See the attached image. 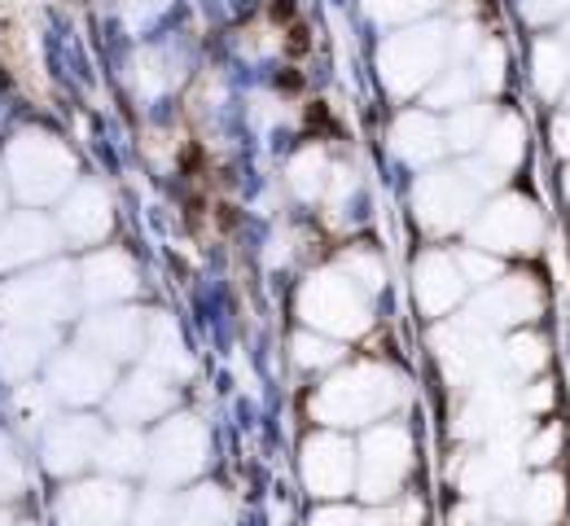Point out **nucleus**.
<instances>
[{
    "instance_id": "obj_1",
    "label": "nucleus",
    "mask_w": 570,
    "mask_h": 526,
    "mask_svg": "<svg viewBox=\"0 0 570 526\" xmlns=\"http://www.w3.org/2000/svg\"><path fill=\"white\" fill-rule=\"evenodd\" d=\"M404 399L400 377L382 365H356L330 377L316 395V417L325 426H373Z\"/></svg>"
},
{
    "instance_id": "obj_2",
    "label": "nucleus",
    "mask_w": 570,
    "mask_h": 526,
    "mask_svg": "<svg viewBox=\"0 0 570 526\" xmlns=\"http://www.w3.org/2000/svg\"><path fill=\"white\" fill-rule=\"evenodd\" d=\"M443 53H448V31L443 27H413L400 31L382 44V79L395 97H413L426 92L434 76L443 71Z\"/></svg>"
},
{
    "instance_id": "obj_3",
    "label": "nucleus",
    "mask_w": 570,
    "mask_h": 526,
    "mask_svg": "<svg viewBox=\"0 0 570 526\" xmlns=\"http://www.w3.org/2000/svg\"><path fill=\"white\" fill-rule=\"evenodd\" d=\"M360 474L356 487L364 500H391L400 496L409 469H413V435L400 421H382L364 435L360 444Z\"/></svg>"
},
{
    "instance_id": "obj_4",
    "label": "nucleus",
    "mask_w": 570,
    "mask_h": 526,
    "mask_svg": "<svg viewBox=\"0 0 570 526\" xmlns=\"http://www.w3.org/2000/svg\"><path fill=\"white\" fill-rule=\"evenodd\" d=\"M470 237L479 250H492L497 259L500 255H535L544 241V216L531 198L504 193L483 207V216L470 225Z\"/></svg>"
},
{
    "instance_id": "obj_5",
    "label": "nucleus",
    "mask_w": 570,
    "mask_h": 526,
    "mask_svg": "<svg viewBox=\"0 0 570 526\" xmlns=\"http://www.w3.org/2000/svg\"><path fill=\"white\" fill-rule=\"evenodd\" d=\"M298 311L307 325H316L321 334H334V338H352L368 329V299L352 277L343 272H321L303 286V299Z\"/></svg>"
},
{
    "instance_id": "obj_6",
    "label": "nucleus",
    "mask_w": 570,
    "mask_h": 526,
    "mask_svg": "<svg viewBox=\"0 0 570 526\" xmlns=\"http://www.w3.org/2000/svg\"><path fill=\"white\" fill-rule=\"evenodd\" d=\"M479 207V189L470 185V176L461 167H439L426 171L417 185H413V211H417V225L426 232H456L461 225H470Z\"/></svg>"
},
{
    "instance_id": "obj_7",
    "label": "nucleus",
    "mask_w": 570,
    "mask_h": 526,
    "mask_svg": "<svg viewBox=\"0 0 570 526\" xmlns=\"http://www.w3.org/2000/svg\"><path fill=\"white\" fill-rule=\"evenodd\" d=\"M360 474V456L338 435H312L303 444V483L316 500H343L352 496Z\"/></svg>"
},
{
    "instance_id": "obj_8",
    "label": "nucleus",
    "mask_w": 570,
    "mask_h": 526,
    "mask_svg": "<svg viewBox=\"0 0 570 526\" xmlns=\"http://www.w3.org/2000/svg\"><path fill=\"white\" fill-rule=\"evenodd\" d=\"M9 171H13V180H18V189L27 198L45 202V198L62 193V185L71 180L75 162L53 137H22L9 150Z\"/></svg>"
},
{
    "instance_id": "obj_9",
    "label": "nucleus",
    "mask_w": 570,
    "mask_h": 526,
    "mask_svg": "<svg viewBox=\"0 0 570 526\" xmlns=\"http://www.w3.org/2000/svg\"><path fill=\"white\" fill-rule=\"evenodd\" d=\"M203 460H207V435H203V426L189 421V417H176V421H167V426L154 435V444H149V465H145V469H149L163 487H176V483L194 478V474L203 469Z\"/></svg>"
},
{
    "instance_id": "obj_10",
    "label": "nucleus",
    "mask_w": 570,
    "mask_h": 526,
    "mask_svg": "<svg viewBox=\"0 0 570 526\" xmlns=\"http://www.w3.org/2000/svg\"><path fill=\"white\" fill-rule=\"evenodd\" d=\"M544 311V286L527 272H513V277H500L497 286L483 290L479 307L470 311L483 329H527L535 316Z\"/></svg>"
},
{
    "instance_id": "obj_11",
    "label": "nucleus",
    "mask_w": 570,
    "mask_h": 526,
    "mask_svg": "<svg viewBox=\"0 0 570 526\" xmlns=\"http://www.w3.org/2000/svg\"><path fill=\"white\" fill-rule=\"evenodd\" d=\"M465 277L456 268V255H443V250H426L413 268V295H417V307L426 316H448L456 302L465 299Z\"/></svg>"
},
{
    "instance_id": "obj_12",
    "label": "nucleus",
    "mask_w": 570,
    "mask_h": 526,
    "mask_svg": "<svg viewBox=\"0 0 570 526\" xmlns=\"http://www.w3.org/2000/svg\"><path fill=\"white\" fill-rule=\"evenodd\" d=\"M128 509H132L128 487L106 483V478L101 483H79L58 505V514H62L67 526H124Z\"/></svg>"
},
{
    "instance_id": "obj_13",
    "label": "nucleus",
    "mask_w": 570,
    "mask_h": 526,
    "mask_svg": "<svg viewBox=\"0 0 570 526\" xmlns=\"http://www.w3.org/2000/svg\"><path fill=\"white\" fill-rule=\"evenodd\" d=\"M71 272H40L27 281H13L4 290V307L13 320H58L71 307Z\"/></svg>"
},
{
    "instance_id": "obj_14",
    "label": "nucleus",
    "mask_w": 570,
    "mask_h": 526,
    "mask_svg": "<svg viewBox=\"0 0 570 526\" xmlns=\"http://www.w3.org/2000/svg\"><path fill=\"white\" fill-rule=\"evenodd\" d=\"M101 426L97 421H88V417H67V421H58L53 430H49V439H45V460H49V469L53 474H75L79 465H88L97 451H101Z\"/></svg>"
},
{
    "instance_id": "obj_15",
    "label": "nucleus",
    "mask_w": 570,
    "mask_h": 526,
    "mask_svg": "<svg viewBox=\"0 0 570 526\" xmlns=\"http://www.w3.org/2000/svg\"><path fill=\"white\" fill-rule=\"evenodd\" d=\"M391 150L400 153L409 167H430L439 153L448 150L443 123L426 110H404L395 119V128H391Z\"/></svg>"
},
{
    "instance_id": "obj_16",
    "label": "nucleus",
    "mask_w": 570,
    "mask_h": 526,
    "mask_svg": "<svg viewBox=\"0 0 570 526\" xmlns=\"http://www.w3.org/2000/svg\"><path fill=\"white\" fill-rule=\"evenodd\" d=\"M570 509L567 478L558 469H535V478L522 483V505H518V523L527 526H558Z\"/></svg>"
},
{
    "instance_id": "obj_17",
    "label": "nucleus",
    "mask_w": 570,
    "mask_h": 526,
    "mask_svg": "<svg viewBox=\"0 0 570 526\" xmlns=\"http://www.w3.org/2000/svg\"><path fill=\"white\" fill-rule=\"evenodd\" d=\"M110 386V365L97 351H71L53 365V395L71 399V404H88Z\"/></svg>"
},
{
    "instance_id": "obj_18",
    "label": "nucleus",
    "mask_w": 570,
    "mask_h": 526,
    "mask_svg": "<svg viewBox=\"0 0 570 526\" xmlns=\"http://www.w3.org/2000/svg\"><path fill=\"white\" fill-rule=\"evenodd\" d=\"M167 404H171V386L154 374V369H145V374H137L128 386H119L110 413H115L124 426H141L149 417H158Z\"/></svg>"
},
{
    "instance_id": "obj_19",
    "label": "nucleus",
    "mask_w": 570,
    "mask_h": 526,
    "mask_svg": "<svg viewBox=\"0 0 570 526\" xmlns=\"http://www.w3.org/2000/svg\"><path fill=\"white\" fill-rule=\"evenodd\" d=\"M531 79L544 101H562L570 88V44L562 36H544L531 49Z\"/></svg>"
},
{
    "instance_id": "obj_20",
    "label": "nucleus",
    "mask_w": 570,
    "mask_h": 526,
    "mask_svg": "<svg viewBox=\"0 0 570 526\" xmlns=\"http://www.w3.org/2000/svg\"><path fill=\"white\" fill-rule=\"evenodd\" d=\"M479 158L497 171L500 180L513 176L522 167V158H527V128H522V119L518 115H497V123H492V132H488Z\"/></svg>"
},
{
    "instance_id": "obj_21",
    "label": "nucleus",
    "mask_w": 570,
    "mask_h": 526,
    "mask_svg": "<svg viewBox=\"0 0 570 526\" xmlns=\"http://www.w3.org/2000/svg\"><path fill=\"white\" fill-rule=\"evenodd\" d=\"M49 246H53V228L45 225L40 216H18V220H9L0 228V268L40 259Z\"/></svg>"
},
{
    "instance_id": "obj_22",
    "label": "nucleus",
    "mask_w": 570,
    "mask_h": 526,
    "mask_svg": "<svg viewBox=\"0 0 570 526\" xmlns=\"http://www.w3.org/2000/svg\"><path fill=\"white\" fill-rule=\"evenodd\" d=\"M83 338L92 343L88 351H97V356L106 360V356H132V351L145 343V329L137 316H128V311H110V316H97V320L83 329Z\"/></svg>"
},
{
    "instance_id": "obj_23",
    "label": "nucleus",
    "mask_w": 570,
    "mask_h": 526,
    "mask_svg": "<svg viewBox=\"0 0 570 526\" xmlns=\"http://www.w3.org/2000/svg\"><path fill=\"white\" fill-rule=\"evenodd\" d=\"M62 225H67L71 241H97L110 228V202L101 198V189H79L62 211Z\"/></svg>"
},
{
    "instance_id": "obj_24",
    "label": "nucleus",
    "mask_w": 570,
    "mask_h": 526,
    "mask_svg": "<svg viewBox=\"0 0 570 526\" xmlns=\"http://www.w3.org/2000/svg\"><path fill=\"white\" fill-rule=\"evenodd\" d=\"M83 290L92 295V299H124V295H132V264L124 259V255H97V259H88V268H83Z\"/></svg>"
},
{
    "instance_id": "obj_25",
    "label": "nucleus",
    "mask_w": 570,
    "mask_h": 526,
    "mask_svg": "<svg viewBox=\"0 0 570 526\" xmlns=\"http://www.w3.org/2000/svg\"><path fill=\"white\" fill-rule=\"evenodd\" d=\"M497 123V110L492 106H465V110H452V119L443 123V137H448V150L456 153H479L488 132Z\"/></svg>"
},
{
    "instance_id": "obj_26",
    "label": "nucleus",
    "mask_w": 570,
    "mask_h": 526,
    "mask_svg": "<svg viewBox=\"0 0 570 526\" xmlns=\"http://www.w3.org/2000/svg\"><path fill=\"white\" fill-rule=\"evenodd\" d=\"M474 92H479L474 71L448 67V71H439L434 83L426 88V106L430 110H465V106H474Z\"/></svg>"
},
{
    "instance_id": "obj_27",
    "label": "nucleus",
    "mask_w": 570,
    "mask_h": 526,
    "mask_svg": "<svg viewBox=\"0 0 570 526\" xmlns=\"http://www.w3.org/2000/svg\"><path fill=\"white\" fill-rule=\"evenodd\" d=\"M504 365L522 377H540L549 369V338H540L535 329H513V338L504 343Z\"/></svg>"
},
{
    "instance_id": "obj_28",
    "label": "nucleus",
    "mask_w": 570,
    "mask_h": 526,
    "mask_svg": "<svg viewBox=\"0 0 570 526\" xmlns=\"http://www.w3.org/2000/svg\"><path fill=\"white\" fill-rule=\"evenodd\" d=\"M330 185V162L321 150H303L289 162V189L303 198V202H316Z\"/></svg>"
},
{
    "instance_id": "obj_29",
    "label": "nucleus",
    "mask_w": 570,
    "mask_h": 526,
    "mask_svg": "<svg viewBox=\"0 0 570 526\" xmlns=\"http://www.w3.org/2000/svg\"><path fill=\"white\" fill-rule=\"evenodd\" d=\"M49 338L45 334H31V329H22V334H4L0 338V369L9 377L27 374V369H36L40 365V347H45Z\"/></svg>"
},
{
    "instance_id": "obj_30",
    "label": "nucleus",
    "mask_w": 570,
    "mask_h": 526,
    "mask_svg": "<svg viewBox=\"0 0 570 526\" xmlns=\"http://www.w3.org/2000/svg\"><path fill=\"white\" fill-rule=\"evenodd\" d=\"M145 444L141 435H110V439H101V451H97V460L110 469V474H137V469H145L149 465V456H145Z\"/></svg>"
},
{
    "instance_id": "obj_31",
    "label": "nucleus",
    "mask_w": 570,
    "mask_h": 526,
    "mask_svg": "<svg viewBox=\"0 0 570 526\" xmlns=\"http://www.w3.org/2000/svg\"><path fill=\"white\" fill-rule=\"evenodd\" d=\"M167 526H228V505H224L219 492L207 487V492L189 496L185 505H176V514H171Z\"/></svg>"
},
{
    "instance_id": "obj_32",
    "label": "nucleus",
    "mask_w": 570,
    "mask_h": 526,
    "mask_svg": "<svg viewBox=\"0 0 570 526\" xmlns=\"http://www.w3.org/2000/svg\"><path fill=\"white\" fill-rule=\"evenodd\" d=\"M567 448V430H562V421H544L540 430H531L527 435V444H522V460L527 465H535V469H553L558 465V456Z\"/></svg>"
},
{
    "instance_id": "obj_33",
    "label": "nucleus",
    "mask_w": 570,
    "mask_h": 526,
    "mask_svg": "<svg viewBox=\"0 0 570 526\" xmlns=\"http://www.w3.org/2000/svg\"><path fill=\"white\" fill-rule=\"evenodd\" d=\"M456 268H461V277H465V286H479V290H488V286H497L500 277H504V268H500V259L492 250H461L456 255Z\"/></svg>"
},
{
    "instance_id": "obj_34",
    "label": "nucleus",
    "mask_w": 570,
    "mask_h": 526,
    "mask_svg": "<svg viewBox=\"0 0 570 526\" xmlns=\"http://www.w3.org/2000/svg\"><path fill=\"white\" fill-rule=\"evenodd\" d=\"M474 79H479V88L500 92V83H504V44H500V40L479 44V58H474Z\"/></svg>"
},
{
    "instance_id": "obj_35",
    "label": "nucleus",
    "mask_w": 570,
    "mask_h": 526,
    "mask_svg": "<svg viewBox=\"0 0 570 526\" xmlns=\"http://www.w3.org/2000/svg\"><path fill=\"white\" fill-rule=\"evenodd\" d=\"M294 356H298V365H303V369H321V365H334L343 351H338L330 338H312V334H298V338H294Z\"/></svg>"
},
{
    "instance_id": "obj_36",
    "label": "nucleus",
    "mask_w": 570,
    "mask_h": 526,
    "mask_svg": "<svg viewBox=\"0 0 570 526\" xmlns=\"http://www.w3.org/2000/svg\"><path fill=\"white\" fill-rule=\"evenodd\" d=\"M364 4L382 22H409V18H422L426 9H434L439 0H364Z\"/></svg>"
},
{
    "instance_id": "obj_37",
    "label": "nucleus",
    "mask_w": 570,
    "mask_h": 526,
    "mask_svg": "<svg viewBox=\"0 0 570 526\" xmlns=\"http://www.w3.org/2000/svg\"><path fill=\"white\" fill-rule=\"evenodd\" d=\"M343 268H347V277L356 281L360 290H377V286H382V259H377L373 250H352V255L343 259Z\"/></svg>"
},
{
    "instance_id": "obj_38",
    "label": "nucleus",
    "mask_w": 570,
    "mask_h": 526,
    "mask_svg": "<svg viewBox=\"0 0 570 526\" xmlns=\"http://www.w3.org/2000/svg\"><path fill=\"white\" fill-rule=\"evenodd\" d=\"M553 404H558V381H549V377H535L522 390V408L527 413H553Z\"/></svg>"
},
{
    "instance_id": "obj_39",
    "label": "nucleus",
    "mask_w": 570,
    "mask_h": 526,
    "mask_svg": "<svg viewBox=\"0 0 570 526\" xmlns=\"http://www.w3.org/2000/svg\"><path fill=\"white\" fill-rule=\"evenodd\" d=\"M522 13L527 22H553V18H567L570 0H522Z\"/></svg>"
},
{
    "instance_id": "obj_40",
    "label": "nucleus",
    "mask_w": 570,
    "mask_h": 526,
    "mask_svg": "<svg viewBox=\"0 0 570 526\" xmlns=\"http://www.w3.org/2000/svg\"><path fill=\"white\" fill-rule=\"evenodd\" d=\"M549 146H553L558 158L570 162V106H562V110L553 115V123H549Z\"/></svg>"
},
{
    "instance_id": "obj_41",
    "label": "nucleus",
    "mask_w": 570,
    "mask_h": 526,
    "mask_svg": "<svg viewBox=\"0 0 570 526\" xmlns=\"http://www.w3.org/2000/svg\"><path fill=\"white\" fill-rule=\"evenodd\" d=\"M18 487H22V469H18V460H13L9 444L0 439V496H13Z\"/></svg>"
},
{
    "instance_id": "obj_42",
    "label": "nucleus",
    "mask_w": 570,
    "mask_h": 526,
    "mask_svg": "<svg viewBox=\"0 0 570 526\" xmlns=\"http://www.w3.org/2000/svg\"><path fill=\"white\" fill-rule=\"evenodd\" d=\"M312 526H360V514L347 509V505H338V500H330L325 509H316Z\"/></svg>"
},
{
    "instance_id": "obj_43",
    "label": "nucleus",
    "mask_w": 570,
    "mask_h": 526,
    "mask_svg": "<svg viewBox=\"0 0 570 526\" xmlns=\"http://www.w3.org/2000/svg\"><path fill=\"white\" fill-rule=\"evenodd\" d=\"M422 518H426V505H422L417 496H409V500L400 505V526H422Z\"/></svg>"
},
{
    "instance_id": "obj_44",
    "label": "nucleus",
    "mask_w": 570,
    "mask_h": 526,
    "mask_svg": "<svg viewBox=\"0 0 570 526\" xmlns=\"http://www.w3.org/2000/svg\"><path fill=\"white\" fill-rule=\"evenodd\" d=\"M558 185H562V202L570 207V162L562 167V180H558Z\"/></svg>"
},
{
    "instance_id": "obj_45",
    "label": "nucleus",
    "mask_w": 570,
    "mask_h": 526,
    "mask_svg": "<svg viewBox=\"0 0 570 526\" xmlns=\"http://www.w3.org/2000/svg\"><path fill=\"white\" fill-rule=\"evenodd\" d=\"M562 40H567V44H570V22H567V27H562Z\"/></svg>"
},
{
    "instance_id": "obj_46",
    "label": "nucleus",
    "mask_w": 570,
    "mask_h": 526,
    "mask_svg": "<svg viewBox=\"0 0 570 526\" xmlns=\"http://www.w3.org/2000/svg\"><path fill=\"white\" fill-rule=\"evenodd\" d=\"M483 526H518V523H483Z\"/></svg>"
},
{
    "instance_id": "obj_47",
    "label": "nucleus",
    "mask_w": 570,
    "mask_h": 526,
    "mask_svg": "<svg viewBox=\"0 0 570 526\" xmlns=\"http://www.w3.org/2000/svg\"><path fill=\"white\" fill-rule=\"evenodd\" d=\"M562 106H570V88H567V97H562Z\"/></svg>"
},
{
    "instance_id": "obj_48",
    "label": "nucleus",
    "mask_w": 570,
    "mask_h": 526,
    "mask_svg": "<svg viewBox=\"0 0 570 526\" xmlns=\"http://www.w3.org/2000/svg\"><path fill=\"white\" fill-rule=\"evenodd\" d=\"M0 207H4V193H0Z\"/></svg>"
}]
</instances>
